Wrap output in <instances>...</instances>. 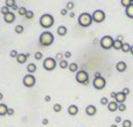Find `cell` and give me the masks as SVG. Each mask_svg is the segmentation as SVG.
Here are the masks:
<instances>
[{"mask_svg": "<svg viewBox=\"0 0 133 127\" xmlns=\"http://www.w3.org/2000/svg\"><path fill=\"white\" fill-rule=\"evenodd\" d=\"M14 114V110L11 109V107H8V111H7V116H13Z\"/></svg>", "mask_w": 133, "mask_h": 127, "instance_id": "f35d334b", "label": "cell"}, {"mask_svg": "<svg viewBox=\"0 0 133 127\" xmlns=\"http://www.w3.org/2000/svg\"><path fill=\"white\" fill-rule=\"evenodd\" d=\"M74 7H75V4H74L72 1L66 2V9H68V11H72Z\"/></svg>", "mask_w": 133, "mask_h": 127, "instance_id": "836d02e7", "label": "cell"}, {"mask_svg": "<svg viewBox=\"0 0 133 127\" xmlns=\"http://www.w3.org/2000/svg\"><path fill=\"white\" fill-rule=\"evenodd\" d=\"M18 55H19V53L16 51V49H12L11 53H9V56H11L12 58H16L18 57Z\"/></svg>", "mask_w": 133, "mask_h": 127, "instance_id": "d6a6232c", "label": "cell"}, {"mask_svg": "<svg viewBox=\"0 0 133 127\" xmlns=\"http://www.w3.org/2000/svg\"><path fill=\"white\" fill-rule=\"evenodd\" d=\"M50 96H46V97H44V100H46V102H50Z\"/></svg>", "mask_w": 133, "mask_h": 127, "instance_id": "bcb514c9", "label": "cell"}, {"mask_svg": "<svg viewBox=\"0 0 133 127\" xmlns=\"http://www.w3.org/2000/svg\"><path fill=\"white\" fill-rule=\"evenodd\" d=\"M123 39H124V37H123V35H119V36L117 37V40H119V41H123Z\"/></svg>", "mask_w": 133, "mask_h": 127, "instance_id": "c3c4849f", "label": "cell"}, {"mask_svg": "<svg viewBox=\"0 0 133 127\" xmlns=\"http://www.w3.org/2000/svg\"><path fill=\"white\" fill-rule=\"evenodd\" d=\"M95 77H101V74H99V72H96V74H95Z\"/></svg>", "mask_w": 133, "mask_h": 127, "instance_id": "681fc988", "label": "cell"}, {"mask_svg": "<svg viewBox=\"0 0 133 127\" xmlns=\"http://www.w3.org/2000/svg\"><path fill=\"white\" fill-rule=\"evenodd\" d=\"M61 14H62L63 16H64V15H66V14H69V11H68L66 8H63L62 11H61Z\"/></svg>", "mask_w": 133, "mask_h": 127, "instance_id": "60d3db41", "label": "cell"}, {"mask_svg": "<svg viewBox=\"0 0 133 127\" xmlns=\"http://www.w3.org/2000/svg\"><path fill=\"white\" fill-rule=\"evenodd\" d=\"M34 56H35V58H36L37 61H40V60H42V58H43V54H42L41 51H36Z\"/></svg>", "mask_w": 133, "mask_h": 127, "instance_id": "e575fe53", "label": "cell"}, {"mask_svg": "<svg viewBox=\"0 0 133 127\" xmlns=\"http://www.w3.org/2000/svg\"><path fill=\"white\" fill-rule=\"evenodd\" d=\"M55 41V37H54L53 33H50L49 30H44L41 35H40V39H39V42L42 47H49L54 43Z\"/></svg>", "mask_w": 133, "mask_h": 127, "instance_id": "6da1fadb", "label": "cell"}, {"mask_svg": "<svg viewBox=\"0 0 133 127\" xmlns=\"http://www.w3.org/2000/svg\"><path fill=\"white\" fill-rule=\"evenodd\" d=\"M106 18V14L104 11L102 9H96V11L92 12V19H94V22L97 23H102Z\"/></svg>", "mask_w": 133, "mask_h": 127, "instance_id": "8992f818", "label": "cell"}, {"mask_svg": "<svg viewBox=\"0 0 133 127\" xmlns=\"http://www.w3.org/2000/svg\"><path fill=\"white\" fill-rule=\"evenodd\" d=\"M94 22V19H92V14L88 13V12H83L79 14L78 16V25L83 28H87L89 26H91V23Z\"/></svg>", "mask_w": 133, "mask_h": 127, "instance_id": "7a4b0ae2", "label": "cell"}, {"mask_svg": "<svg viewBox=\"0 0 133 127\" xmlns=\"http://www.w3.org/2000/svg\"><path fill=\"white\" fill-rule=\"evenodd\" d=\"M9 9H11V8H8V7H7V6H2L1 8H0V12H1V14H2V15H6V14H8L9 12H11V11H9Z\"/></svg>", "mask_w": 133, "mask_h": 127, "instance_id": "4316f807", "label": "cell"}, {"mask_svg": "<svg viewBox=\"0 0 133 127\" xmlns=\"http://www.w3.org/2000/svg\"><path fill=\"white\" fill-rule=\"evenodd\" d=\"M69 70H70L71 72H76L77 74L79 70H78V65H77V63H70L69 64V68H68Z\"/></svg>", "mask_w": 133, "mask_h": 127, "instance_id": "7402d4cb", "label": "cell"}, {"mask_svg": "<svg viewBox=\"0 0 133 127\" xmlns=\"http://www.w3.org/2000/svg\"><path fill=\"white\" fill-rule=\"evenodd\" d=\"M122 92L124 93L125 96H129V95H130V89H129V88H124V89H123Z\"/></svg>", "mask_w": 133, "mask_h": 127, "instance_id": "74e56055", "label": "cell"}, {"mask_svg": "<svg viewBox=\"0 0 133 127\" xmlns=\"http://www.w3.org/2000/svg\"><path fill=\"white\" fill-rule=\"evenodd\" d=\"M76 81H77V83L82 84V85H88L89 84V75H88V72L84 71V70H79L76 74Z\"/></svg>", "mask_w": 133, "mask_h": 127, "instance_id": "5b68a950", "label": "cell"}, {"mask_svg": "<svg viewBox=\"0 0 133 127\" xmlns=\"http://www.w3.org/2000/svg\"><path fill=\"white\" fill-rule=\"evenodd\" d=\"M132 2H133V0H132Z\"/></svg>", "mask_w": 133, "mask_h": 127, "instance_id": "db71d44e", "label": "cell"}, {"mask_svg": "<svg viewBox=\"0 0 133 127\" xmlns=\"http://www.w3.org/2000/svg\"><path fill=\"white\" fill-rule=\"evenodd\" d=\"M115 121H116V124H119V123H123V119H122V118H120V117H119V116H118V117H116Z\"/></svg>", "mask_w": 133, "mask_h": 127, "instance_id": "ab89813d", "label": "cell"}, {"mask_svg": "<svg viewBox=\"0 0 133 127\" xmlns=\"http://www.w3.org/2000/svg\"><path fill=\"white\" fill-rule=\"evenodd\" d=\"M4 21L6 23H13L15 21V14H14V12H9L8 14L4 15Z\"/></svg>", "mask_w": 133, "mask_h": 127, "instance_id": "30bf717a", "label": "cell"}, {"mask_svg": "<svg viewBox=\"0 0 133 127\" xmlns=\"http://www.w3.org/2000/svg\"><path fill=\"white\" fill-rule=\"evenodd\" d=\"M64 57L65 58H70L71 57V53H70V51H65V53H64Z\"/></svg>", "mask_w": 133, "mask_h": 127, "instance_id": "b9f144b4", "label": "cell"}, {"mask_svg": "<svg viewBox=\"0 0 133 127\" xmlns=\"http://www.w3.org/2000/svg\"><path fill=\"white\" fill-rule=\"evenodd\" d=\"M60 68H62V69H66V68H69V63L66 62V60L60 61Z\"/></svg>", "mask_w": 133, "mask_h": 127, "instance_id": "f1b7e54d", "label": "cell"}, {"mask_svg": "<svg viewBox=\"0 0 133 127\" xmlns=\"http://www.w3.org/2000/svg\"><path fill=\"white\" fill-rule=\"evenodd\" d=\"M54 22H55V20H54V16L51 14L46 13L43 15H41V18H40V26L44 29H49L50 27H53Z\"/></svg>", "mask_w": 133, "mask_h": 127, "instance_id": "3957f363", "label": "cell"}, {"mask_svg": "<svg viewBox=\"0 0 133 127\" xmlns=\"http://www.w3.org/2000/svg\"><path fill=\"white\" fill-rule=\"evenodd\" d=\"M27 11H28V9H26V7H20V8H19V11H18V14H19V15H21V16H25L26 13H27Z\"/></svg>", "mask_w": 133, "mask_h": 127, "instance_id": "83f0119b", "label": "cell"}, {"mask_svg": "<svg viewBox=\"0 0 133 127\" xmlns=\"http://www.w3.org/2000/svg\"><path fill=\"white\" fill-rule=\"evenodd\" d=\"M110 127H118V126H117V124H112Z\"/></svg>", "mask_w": 133, "mask_h": 127, "instance_id": "816d5d0a", "label": "cell"}, {"mask_svg": "<svg viewBox=\"0 0 133 127\" xmlns=\"http://www.w3.org/2000/svg\"><path fill=\"white\" fill-rule=\"evenodd\" d=\"M116 96H117V92H111L110 93V97L113 98V99H116Z\"/></svg>", "mask_w": 133, "mask_h": 127, "instance_id": "ee69618b", "label": "cell"}, {"mask_svg": "<svg viewBox=\"0 0 133 127\" xmlns=\"http://www.w3.org/2000/svg\"><path fill=\"white\" fill-rule=\"evenodd\" d=\"M125 14H126V16H129L130 19H133V4L125 9Z\"/></svg>", "mask_w": 133, "mask_h": 127, "instance_id": "44dd1931", "label": "cell"}, {"mask_svg": "<svg viewBox=\"0 0 133 127\" xmlns=\"http://www.w3.org/2000/svg\"><path fill=\"white\" fill-rule=\"evenodd\" d=\"M22 83L26 88H33V86L35 85V83H36V78H35L32 74H28L23 77Z\"/></svg>", "mask_w": 133, "mask_h": 127, "instance_id": "9c48e42d", "label": "cell"}, {"mask_svg": "<svg viewBox=\"0 0 133 127\" xmlns=\"http://www.w3.org/2000/svg\"><path fill=\"white\" fill-rule=\"evenodd\" d=\"M113 43H115V39H113L112 36H110V35H104L101 39V41H99L101 47L103 49H105V50H109V49L113 48Z\"/></svg>", "mask_w": 133, "mask_h": 127, "instance_id": "277c9868", "label": "cell"}, {"mask_svg": "<svg viewBox=\"0 0 133 127\" xmlns=\"http://www.w3.org/2000/svg\"><path fill=\"white\" fill-rule=\"evenodd\" d=\"M42 65H43L44 70H47V71H53L56 68V60L53 57H47V58H44Z\"/></svg>", "mask_w": 133, "mask_h": 127, "instance_id": "52a82bcc", "label": "cell"}, {"mask_svg": "<svg viewBox=\"0 0 133 127\" xmlns=\"http://www.w3.org/2000/svg\"><path fill=\"white\" fill-rule=\"evenodd\" d=\"M14 30H15L16 34H22L23 30H25V28H23L22 25H18V26L15 27V29H14Z\"/></svg>", "mask_w": 133, "mask_h": 127, "instance_id": "484cf974", "label": "cell"}, {"mask_svg": "<svg viewBox=\"0 0 133 127\" xmlns=\"http://www.w3.org/2000/svg\"><path fill=\"white\" fill-rule=\"evenodd\" d=\"M123 127H132V121L130 119H126V120H123Z\"/></svg>", "mask_w": 133, "mask_h": 127, "instance_id": "1f68e13d", "label": "cell"}, {"mask_svg": "<svg viewBox=\"0 0 133 127\" xmlns=\"http://www.w3.org/2000/svg\"><path fill=\"white\" fill-rule=\"evenodd\" d=\"M116 69L119 72H124V71H126V69H127V64L125 62H123V61H120V62H118L117 64H116Z\"/></svg>", "mask_w": 133, "mask_h": 127, "instance_id": "4fadbf2b", "label": "cell"}, {"mask_svg": "<svg viewBox=\"0 0 133 127\" xmlns=\"http://www.w3.org/2000/svg\"><path fill=\"white\" fill-rule=\"evenodd\" d=\"M131 48H132L131 44L124 42V44H123V48H122V51H124V53H131Z\"/></svg>", "mask_w": 133, "mask_h": 127, "instance_id": "603a6c76", "label": "cell"}, {"mask_svg": "<svg viewBox=\"0 0 133 127\" xmlns=\"http://www.w3.org/2000/svg\"><path fill=\"white\" fill-rule=\"evenodd\" d=\"M66 33H68V29H66L65 26H60L57 28V34L60 36H64V35H66Z\"/></svg>", "mask_w": 133, "mask_h": 127, "instance_id": "ac0fdd59", "label": "cell"}, {"mask_svg": "<svg viewBox=\"0 0 133 127\" xmlns=\"http://www.w3.org/2000/svg\"><path fill=\"white\" fill-rule=\"evenodd\" d=\"M118 110H119L120 112L126 111V105H125V104H119V106H118Z\"/></svg>", "mask_w": 133, "mask_h": 127, "instance_id": "8d00e7d4", "label": "cell"}, {"mask_svg": "<svg viewBox=\"0 0 133 127\" xmlns=\"http://www.w3.org/2000/svg\"><path fill=\"white\" fill-rule=\"evenodd\" d=\"M53 110H54V112L58 113V112L62 111V105H61V104H55V105L53 106Z\"/></svg>", "mask_w": 133, "mask_h": 127, "instance_id": "f546056e", "label": "cell"}, {"mask_svg": "<svg viewBox=\"0 0 133 127\" xmlns=\"http://www.w3.org/2000/svg\"><path fill=\"white\" fill-rule=\"evenodd\" d=\"M62 57H63V54H57V55H56V58H57V60H60V61H62Z\"/></svg>", "mask_w": 133, "mask_h": 127, "instance_id": "7bdbcfd3", "label": "cell"}, {"mask_svg": "<svg viewBox=\"0 0 133 127\" xmlns=\"http://www.w3.org/2000/svg\"><path fill=\"white\" fill-rule=\"evenodd\" d=\"M69 16H70V18H75V13H74V12H70V13H69Z\"/></svg>", "mask_w": 133, "mask_h": 127, "instance_id": "7dc6e473", "label": "cell"}, {"mask_svg": "<svg viewBox=\"0 0 133 127\" xmlns=\"http://www.w3.org/2000/svg\"><path fill=\"white\" fill-rule=\"evenodd\" d=\"M15 5H16V1H15V0H6V1H5V6H7L8 8H11V9L13 8Z\"/></svg>", "mask_w": 133, "mask_h": 127, "instance_id": "cb8c5ba5", "label": "cell"}, {"mask_svg": "<svg viewBox=\"0 0 133 127\" xmlns=\"http://www.w3.org/2000/svg\"><path fill=\"white\" fill-rule=\"evenodd\" d=\"M26 19L27 20H32L33 18H34V12L33 11H27V13H26Z\"/></svg>", "mask_w": 133, "mask_h": 127, "instance_id": "4dcf8cb0", "label": "cell"}, {"mask_svg": "<svg viewBox=\"0 0 133 127\" xmlns=\"http://www.w3.org/2000/svg\"><path fill=\"white\" fill-rule=\"evenodd\" d=\"M77 113H78L77 105H70V106L68 107V114H70V116H76Z\"/></svg>", "mask_w": 133, "mask_h": 127, "instance_id": "2e32d148", "label": "cell"}, {"mask_svg": "<svg viewBox=\"0 0 133 127\" xmlns=\"http://www.w3.org/2000/svg\"><path fill=\"white\" fill-rule=\"evenodd\" d=\"M85 113L90 117L95 116V114L97 113V107L95 106V105H88L87 109H85Z\"/></svg>", "mask_w": 133, "mask_h": 127, "instance_id": "8fae6325", "label": "cell"}, {"mask_svg": "<svg viewBox=\"0 0 133 127\" xmlns=\"http://www.w3.org/2000/svg\"><path fill=\"white\" fill-rule=\"evenodd\" d=\"M7 111H8V107H7L6 104H4V103H1L0 104V116H6L7 114Z\"/></svg>", "mask_w": 133, "mask_h": 127, "instance_id": "d6986e66", "label": "cell"}, {"mask_svg": "<svg viewBox=\"0 0 133 127\" xmlns=\"http://www.w3.org/2000/svg\"><path fill=\"white\" fill-rule=\"evenodd\" d=\"M48 123H49V120L47 118H44L43 120H42V124H43V125H48Z\"/></svg>", "mask_w": 133, "mask_h": 127, "instance_id": "f6af8a7d", "label": "cell"}, {"mask_svg": "<svg viewBox=\"0 0 133 127\" xmlns=\"http://www.w3.org/2000/svg\"><path fill=\"white\" fill-rule=\"evenodd\" d=\"M126 97L127 96H125L123 92H117V96H116V102H117L118 104H124L125 100H126Z\"/></svg>", "mask_w": 133, "mask_h": 127, "instance_id": "5bb4252c", "label": "cell"}, {"mask_svg": "<svg viewBox=\"0 0 133 127\" xmlns=\"http://www.w3.org/2000/svg\"><path fill=\"white\" fill-rule=\"evenodd\" d=\"M28 57H29V54H19L18 57H16V62L19 64H23L28 60Z\"/></svg>", "mask_w": 133, "mask_h": 127, "instance_id": "7c38bea8", "label": "cell"}, {"mask_svg": "<svg viewBox=\"0 0 133 127\" xmlns=\"http://www.w3.org/2000/svg\"><path fill=\"white\" fill-rule=\"evenodd\" d=\"M120 4H122V6L124 7L125 9H126L127 7L131 6L133 2H132V0H120Z\"/></svg>", "mask_w": 133, "mask_h": 127, "instance_id": "d4e9b609", "label": "cell"}, {"mask_svg": "<svg viewBox=\"0 0 133 127\" xmlns=\"http://www.w3.org/2000/svg\"><path fill=\"white\" fill-rule=\"evenodd\" d=\"M131 54L133 55V46H132V48H131Z\"/></svg>", "mask_w": 133, "mask_h": 127, "instance_id": "f5cc1de1", "label": "cell"}, {"mask_svg": "<svg viewBox=\"0 0 133 127\" xmlns=\"http://www.w3.org/2000/svg\"><path fill=\"white\" fill-rule=\"evenodd\" d=\"M118 106H119V104H118L117 102H110L109 103V105H108V109H109V111L110 112H116L118 110Z\"/></svg>", "mask_w": 133, "mask_h": 127, "instance_id": "9a60e30c", "label": "cell"}, {"mask_svg": "<svg viewBox=\"0 0 133 127\" xmlns=\"http://www.w3.org/2000/svg\"><path fill=\"white\" fill-rule=\"evenodd\" d=\"M123 44H124V42H123V41H119V40L116 39V40H115V43H113V49H116V50H122Z\"/></svg>", "mask_w": 133, "mask_h": 127, "instance_id": "e0dca14e", "label": "cell"}, {"mask_svg": "<svg viewBox=\"0 0 133 127\" xmlns=\"http://www.w3.org/2000/svg\"><path fill=\"white\" fill-rule=\"evenodd\" d=\"M109 99L106 97H103V98H101V105H106V106H108L109 105Z\"/></svg>", "mask_w": 133, "mask_h": 127, "instance_id": "d590c367", "label": "cell"}, {"mask_svg": "<svg viewBox=\"0 0 133 127\" xmlns=\"http://www.w3.org/2000/svg\"><path fill=\"white\" fill-rule=\"evenodd\" d=\"M2 99H4V96H2V93L0 92V100H2Z\"/></svg>", "mask_w": 133, "mask_h": 127, "instance_id": "f907efd6", "label": "cell"}, {"mask_svg": "<svg viewBox=\"0 0 133 127\" xmlns=\"http://www.w3.org/2000/svg\"><path fill=\"white\" fill-rule=\"evenodd\" d=\"M92 85H94V88L96 89V90H103L104 88H105L106 85V81L104 77H95L94 82H92Z\"/></svg>", "mask_w": 133, "mask_h": 127, "instance_id": "ba28073f", "label": "cell"}, {"mask_svg": "<svg viewBox=\"0 0 133 127\" xmlns=\"http://www.w3.org/2000/svg\"><path fill=\"white\" fill-rule=\"evenodd\" d=\"M27 71L28 74H34L35 71H36V65L34 64V63H29V64L27 65Z\"/></svg>", "mask_w": 133, "mask_h": 127, "instance_id": "ffe728a7", "label": "cell"}]
</instances>
